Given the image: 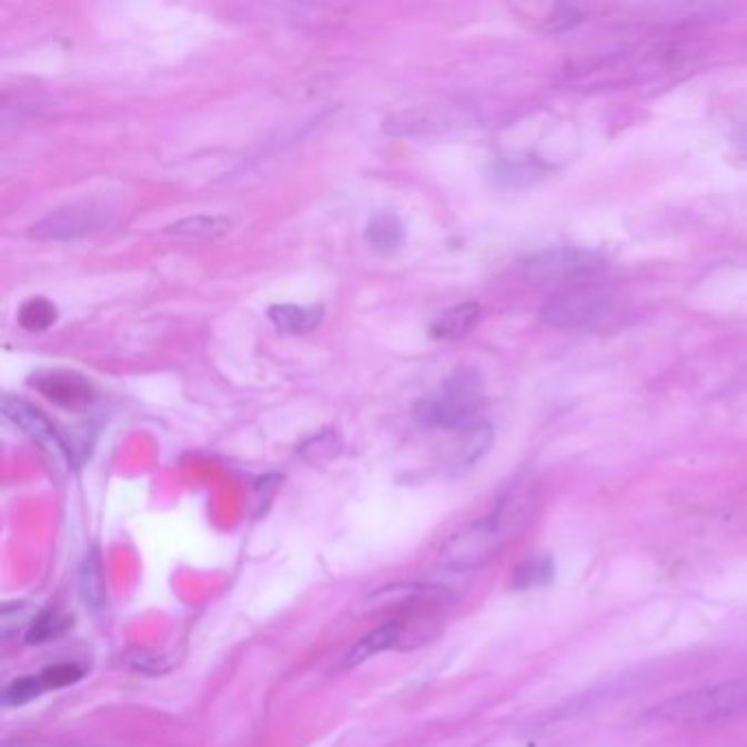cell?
<instances>
[{"label":"cell","instance_id":"obj_15","mask_svg":"<svg viewBox=\"0 0 747 747\" xmlns=\"http://www.w3.org/2000/svg\"><path fill=\"white\" fill-rule=\"evenodd\" d=\"M80 592H82L83 603L90 609H101L105 603V582L101 573V564L94 555H90L83 562L80 571Z\"/></svg>","mask_w":747,"mask_h":747},{"label":"cell","instance_id":"obj_14","mask_svg":"<svg viewBox=\"0 0 747 747\" xmlns=\"http://www.w3.org/2000/svg\"><path fill=\"white\" fill-rule=\"evenodd\" d=\"M18 321H20V327L27 332H47L58 321V307L44 296H33L22 303L18 312Z\"/></svg>","mask_w":747,"mask_h":747},{"label":"cell","instance_id":"obj_17","mask_svg":"<svg viewBox=\"0 0 747 747\" xmlns=\"http://www.w3.org/2000/svg\"><path fill=\"white\" fill-rule=\"evenodd\" d=\"M555 575V564L551 557L542 559H528L513 573V587L515 589H528L535 585H546Z\"/></svg>","mask_w":747,"mask_h":747},{"label":"cell","instance_id":"obj_20","mask_svg":"<svg viewBox=\"0 0 747 747\" xmlns=\"http://www.w3.org/2000/svg\"><path fill=\"white\" fill-rule=\"evenodd\" d=\"M83 668L75 663H62V665L49 666L40 673V679L44 684V688H62L69 684H75L78 679H82Z\"/></svg>","mask_w":747,"mask_h":747},{"label":"cell","instance_id":"obj_7","mask_svg":"<svg viewBox=\"0 0 747 747\" xmlns=\"http://www.w3.org/2000/svg\"><path fill=\"white\" fill-rule=\"evenodd\" d=\"M2 415L7 416L16 427H20L24 434H29L47 452H51L60 458H69L73 463L71 443L67 441V436H62L55 430V425L49 421V416L44 415L42 411H38L36 406H31L29 402H24L20 397L7 395L2 400Z\"/></svg>","mask_w":747,"mask_h":747},{"label":"cell","instance_id":"obj_6","mask_svg":"<svg viewBox=\"0 0 747 747\" xmlns=\"http://www.w3.org/2000/svg\"><path fill=\"white\" fill-rule=\"evenodd\" d=\"M603 265L605 261L592 250L553 249L531 256L526 261V272L531 279L539 283H557L577 279L583 274H592Z\"/></svg>","mask_w":747,"mask_h":747},{"label":"cell","instance_id":"obj_9","mask_svg":"<svg viewBox=\"0 0 747 747\" xmlns=\"http://www.w3.org/2000/svg\"><path fill=\"white\" fill-rule=\"evenodd\" d=\"M105 224L103 215L88 206H69L51 213L36 226H31L29 235L40 242H67L78 240L88 233L99 231Z\"/></svg>","mask_w":747,"mask_h":747},{"label":"cell","instance_id":"obj_10","mask_svg":"<svg viewBox=\"0 0 747 747\" xmlns=\"http://www.w3.org/2000/svg\"><path fill=\"white\" fill-rule=\"evenodd\" d=\"M492 443H494V427L485 421H476L458 430V441L450 454V463L454 467H470L487 454Z\"/></svg>","mask_w":747,"mask_h":747},{"label":"cell","instance_id":"obj_16","mask_svg":"<svg viewBox=\"0 0 747 747\" xmlns=\"http://www.w3.org/2000/svg\"><path fill=\"white\" fill-rule=\"evenodd\" d=\"M69 625H71V620L64 614L47 609V612L38 614L29 623V627H27V643H36V645L49 643V640L62 636L69 629Z\"/></svg>","mask_w":747,"mask_h":747},{"label":"cell","instance_id":"obj_5","mask_svg":"<svg viewBox=\"0 0 747 747\" xmlns=\"http://www.w3.org/2000/svg\"><path fill=\"white\" fill-rule=\"evenodd\" d=\"M434 634V620L427 616L391 620L366 634L346 656V666L362 665L382 652L404 649L425 643Z\"/></svg>","mask_w":747,"mask_h":747},{"label":"cell","instance_id":"obj_4","mask_svg":"<svg viewBox=\"0 0 747 747\" xmlns=\"http://www.w3.org/2000/svg\"><path fill=\"white\" fill-rule=\"evenodd\" d=\"M616 294L603 285H579L555 294L542 307V321L557 330H589L616 312Z\"/></svg>","mask_w":747,"mask_h":747},{"label":"cell","instance_id":"obj_1","mask_svg":"<svg viewBox=\"0 0 747 747\" xmlns=\"http://www.w3.org/2000/svg\"><path fill=\"white\" fill-rule=\"evenodd\" d=\"M533 494L526 487L508 489L498 504L481 519L454 533L443 546V564L452 571L467 573L485 566L492 557L522 531L531 515Z\"/></svg>","mask_w":747,"mask_h":747},{"label":"cell","instance_id":"obj_18","mask_svg":"<svg viewBox=\"0 0 747 747\" xmlns=\"http://www.w3.org/2000/svg\"><path fill=\"white\" fill-rule=\"evenodd\" d=\"M231 229V222L224 218H206V215H198V218H189L182 222H175L166 229V233H175V235H195V238H215L222 235Z\"/></svg>","mask_w":747,"mask_h":747},{"label":"cell","instance_id":"obj_19","mask_svg":"<svg viewBox=\"0 0 747 747\" xmlns=\"http://www.w3.org/2000/svg\"><path fill=\"white\" fill-rule=\"evenodd\" d=\"M44 690L47 688H44L40 675L38 677H20L4 688L2 701H4V706H22V704L40 697Z\"/></svg>","mask_w":747,"mask_h":747},{"label":"cell","instance_id":"obj_3","mask_svg":"<svg viewBox=\"0 0 747 747\" xmlns=\"http://www.w3.org/2000/svg\"><path fill=\"white\" fill-rule=\"evenodd\" d=\"M483 406V377L474 369L454 371L438 393L416 402L415 418L434 430H463Z\"/></svg>","mask_w":747,"mask_h":747},{"label":"cell","instance_id":"obj_12","mask_svg":"<svg viewBox=\"0 0 747 747\" xmlns=\"http://www.w3.org/2000/svg\"><path fill=\"white\" fill-rule=\"evenodd\" d=\"M481 321V305L478 303H463L447 310L432 327V337L438 340H458L472 332Z\"/></svg>","mask_w":747,"mask_h":747},{"label":"cell","instance_id":"obj_8","mask_svg":"<svg viewBox=\"0 0 747 747\" xmlns=\"http://www.w3.org/2000/svg\"><path fill=\"white\" fill-rule=\"evenodd\" d=\"M33 388L58 408L80 413L94 402L92 384L73 371H40L31 377Z\"/></svg>","mask_w":747,"mask_h":747},{"label":"cell","instance_id":"obj_11","mask_svg":"<svg viewBox=\"0 0 747 747\" xmlns=\"http://www.w3.org/2000/svg\"><path fill=\"white\" fill-rule=\"evenodd\" d=\"M272 325L283 333L301 335L314 332L323 323V307H299V305H274L267 312Z\"/></svg>","mask_w":747,"mask_h":747},{"label":"cell","instance_id":"obj_13","mask_svg":"<svg viewBox=\"0 0 747 747\" xmlns=\"http://www.w3.org/2000/svg\"><path fill=\"white\" fill-rule=\"evenodd\" d=\"M366 242L371 244V249L382 252V254H393L404 246L406 242V231L404 224L391 215V213H382L377 218L371 220L369 229H366Z\"/></svg>","mask_w":747,"mask_h":747},{"label":"cell","instance_id":"obj_2","mask_svg":"<svg viewBox=\"0 0 747 747\" xmlns=\"http://www.w3.org/2000/svg\"><path fill=\"white\" fill-rule=\"evenodd\" d=\"M747 713V679L688 690L654 706L647 717L670 726H701Z\"/></svg>","mask_w":747,"mask_h":747}]
</instances>
